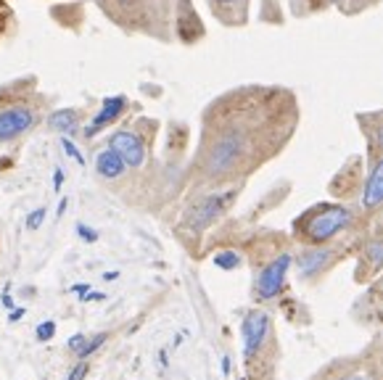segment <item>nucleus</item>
I'll return each instance as SVG.
<instances>
[{"instance_id": "1", "label": "nucleus", "mask_w": 383, "mask_h": 380, "mask_svg": "<svg viewBox=\"0 0 383 380\" xmlns=\"http://www.w3.org/2000/svg\"><path fill=\"white\" fill-rule=\"evenodd\" d=\"M299 121L296 98L286 87H238L204 114L198 164L204 180H227L259 156H272Z\"/></svg>"}, {"instance_id": "2", "label": "nucleus", "mask_w": 383, "mask_h": 380, "mask_svg": "<svg viewBox=\"0 0 383 380\" xmlns=\"http://www.w3.org/2000/svg\"><path fill=\"white\" fill-rule=\"evenodd\" d=\"M352 224V212L338 204H320L296 219V235L312 246H323Z\"/></svg>"}, {"instance_id": "3", "label": "nucleus", "mask_w": 383, "mask_h": 380, "mask_svg": "<svg viewBox=\"0 0 383 380\" xmlns=\"http://www.w3.org/2000/svg\"><path fill=\"white\" fill-rule=\"evenodd\" d=\"M40 121V106L32 98L0 95V146L24 138Z\"/></svg>"}, {"instance_id": "4", "label": "nucleus", "mask_w": 383, "mask_h": 380, "mask_svg": "<svg viewBox=\"0 0 383 380\" xmlns=\"http://www.w3.org/2000/svg\"><path fill=\"white\" fill-rule=\"evenodd\" d=\"M233 201V193H212V195H204L198 204L190 206V212L185 214V224L190 230L201 232L204 227L215 222L217 217L230 206Z\"/></svg>"}, {"instance_id": "5", "label": "nucleus", "mask_w": 383, "mask_h": 380, "mask_svg": "<svg viewBox=\"0 0 383 380\" xmlns=\"http://www.w3.org/2000/svg\"><path fill=\"white\" fill-rule=\"evenodd\" d=\"M243 357L252 359L254 354L262 349L267 330H270V315L267 312H249L243 317Z\"/></svg>"}, {"instance_id": "6", "label": "nucleus", "mask_w": 383, "mask_h": 380, "mask_svg": "<svg viewBox=\"0 0 383 380\" xmlns=\"http://www.w3.org/2000/svg\"><path fill=\"white\" fill-rule=\"evenodd\" d=\"M291 267V256L283 254L278 259H272L267 267L262 269V275L257 280V293L259 298H275L283 291V283H286V272Z\"/></svg>"}, {"instance_id": "7", "label": "nucleus", "mask_w": 383, "mask_h": 380, "mask_svg": "<svg viewBox=\"0 0 383 380\" xmlns=\"http://www.w3.org/2000/svg\"><path fill=\"white\" fill-rule=\"evenodd\" d=\"M109 148L117 151V153L124 158L127 167H143V161H146V146H143V140L130 130L114 132L112 138H109Z\"/></svg>"}, {"instance_id": "8", "label": "nucleus", "mask_w": 383, "mask_h": 380, "mask_svg": "<svg viewBox=\"0 0 383 380\" xmlns=\"http://www.w3.org/2000/svg\"><path fill=\"white\" fill-rule=\"evenodd\" d=\"M362 204H365V209H375V206L383 204V153L373 161L370 175H367V180H365Z\"/></svg>"}, {"instance_id": "9", "label": "nucleus", "mask_w": 383, "mask_h": 380, "mask_svg": "<svg viewBox=\"0 0 383 380\" xmlns=\"http://www.w3.org/2000/svg\"><path fill=\"white\" fill-rule=\"evenodd\" d=\"M124 106H127V101H124L122 95H117V98H106V101H103V109L95 114V119L85 127V135H87V138L98 135V130H103V127H106V124H112L117 116H122Z\"/></svg>"}, {"instance_id": "10", "label": "nucleus", "mask_w": 383, "mask_h": 380, "mask_svg": "<svg viewBox=\"0 0 383 380\" xmlns=\"http://www.w3.org/2000/svg\"><path fill=\"white\" fill-rule=\"evenodd\" d=\"M357 121H360V127L365 130V138L370 143V148L383 153V112L360 114Z\"/></svg>"}, {"instance_id": "11", "label": "nucleus", "mask_w": 383, "mask_h": 380, "mask_svg": "<svg viewBox=\"0 0 383 380\" xmlns=\"http://www.w3.org/2000/svg\"><path fill=\"white\" fill-rule=\"evenodd\" d=\"M124 169H127L124 158H122L114 148H106L95 156V172H98L103 180H117V177L124 175Z\"/></svg>"}, {"instance_id": "12", "label": "nucleus", "mask_w": 383, "mask_h": 380, "mask_svg": "<svg viewBox=\"0 0 383 380\" xmlns=\"http://www.w3.org/2000/svg\"><path fill=\"white\" fill-rule=\"evenodd\" d=\"M215 13L227 24H238L246 19V0H209Z\"/></svg>"}, {"instance_id": "13", "label": "nucleus", "mask_w": 383, "mask_h": 380, "mask_svg": "<svg viewBox=\"0 0 383 380\" xmlns=\"http://www.w3.org/2000/svg\"><path fill=\"white\" fill-rule=\"evenodd\" d=\"M330 254H333V251L330 249H307L304 251V254H301L299 256V269H301V275H318L320 269L325 267L328 264V259H330Z\"/></svg>"}, {"instance_id": "14", "label": "nucleus", "mask_w": 383, "mask_h": 380, "mask_svg": "<svg viewBox=\"0 0 383 380\" xmlns=\"http://www.w3.org/2000/svg\"><path fill=\"white\" fill-rule=\"evenodd\" d=\"M50 130H58V132H66V135H72L77 130V114L72 109H64V112H53L50 114Z\"/></svg>"}, {"instance_id": "15", "label": "nucleus", "mask_w": 383, "mask_h": 380, "mask_svg": "<svg viewBox=\"0 0 383 380\" xmlns=\"http://www.w3.org/2000/svg\"><path fill=\"white\" fill-rule=\"evenodd\" d=\"M365 256H367V261L373 264V269H381L383 267V238H375V241L367 243Z\"/></svg>"}, {"instance_id": "16", "label": "nucleus", "mask_w": 383, "mask_h": 380, "mask_svg": "<svg viewBox=\"0 0 383 380\" xmlns=\"http://www.w3.org/2000/svg\"><path fill=\"white\" fill-rule=\"evenodd\" d=\"M215 264L222 269H235L238 264H241V256H238L235 251H222V254H217Z\"/></svg>"}, {"instance_id": "17", "label": "nucleus", "mask_w": 383, "mask_h": 380, "mask_svg": "<svg viewBox=\"0 0 383 380\" xmlns=\"http://www.w3.org/2000/svg\"><path fill=\"white\" fill-rule=\"evenodd\" d=\"M53 333H56V322H43V325H38V330H35V335H38V341H50L53 338Z\"/></svg>"}, {"instance_id": "18", "label": "nucleus", "mask_w": 383, "mask_h": 380, "mask_svg": "<svg viewBox=\"0 0 383 380\" xmlns=\"http://www.w3.org/2000/svg\"><path fill=\"white\" fill-rule=\"evenodd\" d=\"M106 3H109V6H117L122 13H130V11H135L141 6V0H106ZM109 6H106V9H109Z\"/></svg>"}, {"instance_id": "19", "label": "nucleus", "mask_w": 383, "mask_h": 380, "mask_svg": "<svg viewBox=\"0 0 383 380\" xmlns=\"http://www.w3.org/2000/svg\"><path fill=\"white\" fill-rule=\"evenodd\" d=\"M106 341V333H98V335H93V341H87V346L82 349V354H80V359H85V357H90V354L101 346V343Z\"/></svg>"}, {"instance_id": "20", "label": "nucleus", "mask_w": 383, "mask_h": 380, "mask_svg": "<svg viewBox=\"0 0 383 380\" xmlns=\"http://www.w3.org/2000/svg\"><path fill=\"white\" fill-rule=\"evenodd\" d=\"M43 219H45V209H38V212H32V214H29L27 227H29V230H38L40 224H43Z\"/></svg>"}, {"instance_id": "21", "label": "nucleus", "mask_w": 383, "mask_h": 380, "mask_svg": "<svg viewBox=\"0 0 383 380\" xmlns=\"http://www.w3.org/2000/svg\"><path fill=\"white\" fill-rule=\"evenodd\" d=\"M85 346H87V338H85V335H72V338H69V349H72L77 357L82 354Z\"/></svg>"}, {"instance_id": "22", "label": "nucleus", "mask_w": 383, "mask_h": 380, "mask_svg": "<svg viewBox=\"0 0 383 380\" xmlns=\"http://www.w3.org/2000/svg\"><path fill=\"white\" fill-rule=\"evenodd\" d=\"M85 375H87V362H80V364L72 367V372H69L66 380H85Z\"/></svg>"}, {"instance_id": "23", "label": "nucleus", "mask_w": 383, "mask_h": 380, "mask_svg": "<svg viewBox=\"0 0 383 380\" xmlns=\"http://www.w3.org/2000/svg\"><path fill=\"white\" fill-rule=\"evenodd\" d=\"M64 148L69 151V156H72V158H77V161H80V164H82V161H85V158H82V153H80V151H77L75 146H72V143H69V140H64Z\"/></svg>"}, {"instance_id": "24", "label": "nucleus", "mask_w": 383, "mask_h": 380, "mask_svg": "<svg viewBox=\"0 0 383 380\" xmlns=\"http://www.w3.org/2000/svg\"><path fill=\"white\" fill-rule=\"evenodd\" d=\"M375 3H378V0H349V6H352V9H367V6H375Z\"/></svg>"}, {"instance_id": "25", "label": "nucleus", "mask_w": 383, "mask_h": 380, "mask_svg": "<svg viewBox=\"0 0 383 380\" xmlns=\"http://www.w3.org/2000/svg\"><path fill=\"white\" fill-rule=\"evenodd\" d=\"M77 230H80V232H82V235H85V241H95V232L90 230V227H85V224H80Z\"/></svg>"}, {"instance_id": "26", "label": "nucleus", "mask_w": 383, "mask_h": 380, "mask_svg": "<svg viewBox=\"0 0 383 380\" xmlns=\"http://www.w3.org/2000/svg\"><path fill=\"white\" fill-rule=\"evenodd\" d=\"M341 380H373V378L365 375V372H357V375H349V378H341Z\"/></svg>"}, {"instance_id": "27", "label": "nucleus", "mask_w": 383, "mask_h": 380, "mask_svg": "<svg viewBox=\"0 0 383 380\" xmlns=\"http://www.w3.org/2000/svg\"><path fill=\"white\" fill-rule=\"evenodd\" d=\"M325 3H341V0H325Z\"/></svg>"}, {"instance_id": "28", "label": "nucleus", "mask_w": 383, "mask_h": 380, "mask_svg": "<svg viewBox=\"0 0 383 380\" xmlns=\"http://www.w3.org/2000/svg\"><path fill=\"white\" fill-rule=\"evenodd\" d=\"M0 6H3V3H0Z\"/></svg>"}]
</instances>
